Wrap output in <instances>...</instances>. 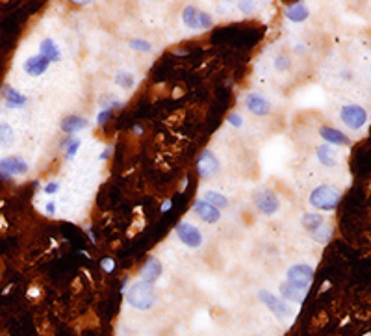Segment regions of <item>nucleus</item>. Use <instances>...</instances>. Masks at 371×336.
Wrapping results in <instances>:
<instances>
[{
    "mask_svg": "<svg viewBox=\"0 0 371 336\" xmlns=\"http://www.w3.org/2000/svg\"><path fill=\"white\" fill-rule=\"evenodd\" d=\"M127 301L130 306L138 308V310H148L150 306L156 303V294H154V284L138 281L130 286L127 294Z\"/></svg>",
    "mask_w": 371,
    "mask_h": 336,
    "instance_id": "1",
    "label": "nucleus"
},
{
    "mask_svg": "<svg viewBox=\"0 0 371 336\" xmlns=\"http://www.w3.org/2000/svg\"><path fill=\"white\" fill-rule=\"evenodd\" d=\"M310 204L318 210L330 212L338 206L339 202V191L336 188H332L329 184H321L310 193Z\"/></svg>",
    "mask_w": 371,
    "mask_h": 336,
    "instance_id": "2",
    "label": "nucleus"
},
{
    "mask_svg": "<svg viewBox=\"0 0 371 336\" xmlns=\"http://www.w3.org/2000/svg\"><path fill=\"white\" fill-rule=\"evenodd\" d=\"M182 22L190 30H208V28H212L213 24L210 13L201 11L195 6H186L184 8V11H182Z\"/></svg>",
    "mask_w": 371,
    "mask_h": 336,
    "instance_id": "3",
    "label": "nucleus"
},
{
    "mask_svg": "<svg viewBox=\"0 0 371 336\" xmlns=\"http://www.w3.org/2000/svg\"><path fill=\"white\" fill-rule=\"evenodd\" d=\"M339 119L351 130H360L368 121V112L358 104H345L339 110Z\"/></svg>",
    "mask_w": 371,
    "mask_h": 336,
    "instance_id": "4",
    "label": "nucleus"
},
{
    "mask_svg": "<svg viewBox=\"0 0 371 336\" xmlns=\"http://www.w3.org/2000/svg\"><path fill=\"white\" fill-rule=\"evenodd\" d=\"M175 234H177V238L180 240L186 247H190V249H199L204 242V238H202V232L195 227V225H191L188 221H182L177 225V229H175Z\"/></svg>",
    "mask_w": 371,
    "mask_h": 336,
    "instance_id": "5",
    "label": "nucleus"
},
{
    "mask_svg": "<svg viewBox=\"0 0 371 336\" xmlns=\"http://www.w3.org/2000/svg\"><path fill=\"white\" fill-rule=\"evenodd\" d=\"M28 171H30V166L22 156L10 154V156L0 158V175L6 179L8 177H22Z\"/></svg>",
    "mask_w": 371,
    "mask_h": 336,
    "instance_id": "6",
    "label": "nucleus"
},
{
    "mask_svg": "<svg viewBox=\"0 0 371 336\" xmlns=\"http://www.w3.org/2000/svg\"><path fill=\"white\" fill-rule=\"evenodd\" d=\"M255 206L264 216H275L280 208V201L275 191L271 189H260L255 193Z\"/></svg>",
    "mask_w": 371,
    "mask_h": 336,
    "instance_id": "7",
    "label": "nucleus"
},
{
    "mask_svg": "<svg viewBox=\"0 0 371 336\" xmlns=\"http://www.w3.org/2000/svg\"><path fill=\"white\" fill-rule=\"evenodd\" d=\"M258 299H260L278 319H286V318H290V314H291V308H290V305H288L286 301H284L282 297H276L275 294H271L269 290H262V292L258 294Z\"/></svg>",
    "mask_w": 371,
    "mask_h": 336,
    "instance_id": "8",
    "label": "nucleus"
},
{
    "mask_svg": "<svg viewBox=\"0 0 371 336\" xmlns=\"http://www.w3.org/2000/svg\"><path fill=\"white\" fill-rule=\"evenodd\" d=\"M308 284H301V283H291V281H286V283L280 286V294H282V299L284 301H291L295 305H301L305 301V297L308 294Z\"/></svg>",
    "mask_w": 371,
    "mask_h": 336,
    "instance_id": "9",
    "label": "nucleus"
},
{
    "mask_svg": "<svg viewBox=\"0 0 371 336\" xmlns=\"http://www.w3.org/2000/svg\"><path fill=\"white\" fill-rule=\"evenodd\" d=\"M219 160L213 154L210 149H204L201 152V156L197 160V169H199V175L202 179H208V177H213L217 171H219Z\"/></svg>",
    "mask_w": 371,
    "mask_h": 336,
    "instance_id": "10",
    "label": "nucleus"
},
{
    "mask_svg": "<svg viewBox=\"0 0 371 336\" xmlns=\"http://www.w3.org/2000/svg\"><path fill=\"white\" fill-rule=\"evenodd\" d=\"M48 67H50V62L41 54H33L22 62V71L28 76H41L48 71Z\"/></svg>",
    "mask_w": 371,
    "mask_h": 336,
    "instance_id": "11",
    "label": "nucleus"
},
{
    "mask_svg": "<svg viewBox=\"0 0 371 336\" xmlns=\"http://www.w3.org/2000/svg\"><path fill=\"white\" fill-rule=\"evenodd\" d=\"M245 106H247V110H249L251 114H255V116H258V117H264L271 112L269 101H267L265 97H262L260 93L247 95V97H245Z\"/></svg>",
    "mask_w": 371,
    "mask_h": 336,
    "instance_id": "12",
    "label": "nucleus"
},
{
    "mask_svg": "<svg viewBox=\"0 0 371 336\" xmlns=\"http://www.w3.org/2000/svg\"><path fill=\"white\" fill-rule=\"evenodd\" d=\"M193 212H195L204 223H210V225H213V223H217V221L221 219V210H217L215 206L208 204L206 201H202V199H197L193 202Z\"/></svg>",
    "mask_w": 371,
    "mask_h": 336,
    "instance_id": "13",
    "label": "nucleus"
},
{
    "mask_svg": "<svg viewBox=\"0 0 371 336\" xmlns=\"http://www.w3.org/2000/svg\"><path fill=\"white\" fill-rule=\"evenodd\" d=\"M286 279L291 281V283H301V284H308V286H310L312 279H314V269H312L308 264H295V266H291V268L288 269Z\"/></svg>",
    "mask_w": 371,
    "mask_h": 336,
    "instance_id": "14",
    "label": "nucleus"
},
{
    "mask_svg": "<svg viewBox=\"0 0 371 336\" xmlns=\"http://www.w3.org/2000/svg\"><path fill=\"white\" fill-rule=\"evenodd\" d=\"M2 99H4V106L10 108V110H21V108H24L26 102H28L26 95H22L19 89H15V87H11V85L4 87Z\"/></svg>",
    "mask_w": 371,
    "mask_h": 336,
    "instance_id": "15",
    "label": "nucleus"
},
{
    "mask_svg": "<svg viewBox=\"0 0 371 336\" xmlns=\"http://www.w3.org/2000/svg\"><path fill=\"white\" fill-rule=\"evenodd\" d=\"M160 277H161V264L156 258L150 256L145 262V266L141 268V271H139V281L154 284V281H158Z\"/></svg>",
    "mask_w": 371,
    "mask_h": 336,
    "instance_id": "16",
    "label": "nucleus"
},
{
    "mask_svg": "<svg viewBox=\"0 0 371 336\" xmlns=\"http://www.w3.org/2000/svg\"><path fill=\"white\" fill-rule=\"evenodd\" d=\"M37 54L45 56L50 63L62 60V50H60V47L56 45V41L50 39V37H45V39L39 43V52Z\"/></svg>",
    "mask_w": 371,
    "mask_h": 336,
    "instance_id": "17",
    "label": "nucleus"
},
{
    "mask_svg": "<svg viewBox=\"0 0 371 336\" xmlns=\"http://www.w3.org/2000/svg\"><path fill=\"white\" fill-rule=\"evenodd\" d=\"M319 136L323 137L327 143H332V145H349L351 143V139L345 134H341L339 130L330 128V126H321Z\"/></svg>",
    "mask_w": 371,
    "mask_h": 336,
    "instance_id": "18",
    "label": "nucleus"
},
{
    "mask_svg": "<svg viewBox=\"0 0 371 336\" xmlns=\"http://www.w3.org/2000/svg\"><path fill=\"white\" fill-rule=\"evenodd\" d=\"M310 11H308V6L303 4V2H297V4H291L286 8V19L291 22H303L308 19Z\"/></svg>",
    "mask_w": 371,
    "mask_h": 336,
    "instance_id": "19",
    "label": "nucleus"
},
{
    "mask_svg": "<svg viewBox=\"0 0 371 336\" xmlns=\"http://www.w3.org/2000/svg\"><path fill=\"white\" fill-rule=\"evenodd\" d=\"M87 125H89V123H87V119H84V117L69 116L62 121V130H64L65 134H76V132L87 128Z\"/></svg>",
    "mask_w": 371,
    "mask_h": 336,
    "instance_id": "20",
    "label": "nucleus"
},
{
    "mask_svg": "<svg viewBox=\"0 0 371 336\" xmlns=\"http://www.w3.org/2000/svg\"><path fill=\"white\" fill-rule=\"evenodd\" d=\"M303 227L314 236L316 232L321 231V229L325 227V219H323L319 214H305V216H303Z\"/></svg>",
    "mask_w": 371,
    "mask_h": 336,
    "instance_id": "21",
    "label": "nucleus"
},
{
    "mask_svg": "<svg viewBox=\"0 0 371 336\" xmlns=\"http://www.w3.org/2000/svg\"><path fill=\"white\" fill-rule=\"evenodd\" d=\"M15 143V130L8 121H0V149H10Z\"/></svg>",
    "mask_w": 371,
    "mask_h": 336,
    "instance_id": "22",
    "label": "nucleus"
},
{
    "mask_svg": "<svg viewBox=\"0 0 371 336\" xmlns=\"http://www.w3.org/2000/svg\"><path fill=\"white\" fill-rule=\"evenodd\" d=\"M316 154H318L319 162H321L323 166H327V168H334L336 162H338V156H336L334 149H330L329 145H319Z\"/></svg>",
    "mask_w": 371,
    "mask_h": 336,
    "instance_id": "23",
    "label": "nucleus"
},
{
    "mask_svg": "<svg viewBox=\"0 0 371 336\" xmlns=\"http://www.w3.org/2000/svg\"><path fill=\"white\" fill-rule=\"evenodd\" d=\"M202 201H206L208 204L215 206L217 210H221V208H226V206H228V199H226L223 193H219V191H213V189L204 191V197H202Z\"/></svg>",
    "mask_w": 371,
    "mask_h": 336,
    "instance_id": "24",
    "label": "nucleus"
},
{
    "mask_svg": "<svg viewBox=\"0 0 371 336\" xmlns=\"http://www.w3.org/2000/svg\"><path fill=\"white\" fill-rule=\"evenodd\" d=\"M115 84L121 85L123 89H130V87H134V84H136L134 74L128 73V71H119V73L115 74Z\"/></svg>",
    "mask_w": 371,
    "mask_h": 336,
    "instance_id": "25",
    "label": "nucleus"
},
{
    "mask_svg": "<svg viewBox=\"0 0 371 336\" xmlns=\"http://www.w3.org/2000/svg\"><path fill=\"white\" fill-rule=\"evenodd\" d=\"M82 145V141H80V137H69L67 139V149H65V158L67 160H73L76 156V152H78V149Z\"/></svg>",
    "mask_w": 371,
    "mask_h": 336,
    "instance_id": "26",
    "label": "nucleus"
},
{
    "mask_svg": "<svg viewBox=\"0 0 371 336\" xmlns=\"http://www.w3.org/2000/svg\"><path fill=\"white\" fill-rule=\"evenodd\" d=\"M128 45L132 50H138V52H152V45L145 39H132Z\"/></svg>",
    "mask_w": 371,
    "mask_h": 336,
    "instance_id": "27",
    "label": "nucleus"
},
{
    "mask_svg": "<svg viewBox=\"0 0 371 336\" xmlns=\"http://www.w3.org/2000/svg\"><path fill=\"white\" fill-rule=\"evenodd\" d=\"M117 106H121V104H119V102H113V104L102 108V110L97 114V125H104V123L108 121V117H110V114H112V110L117 108Z\"/></svg>",
    "mask_w": 371,
    "mask_h": 336,
    "instance_id": "28",
    "label": "nucleus"
},
{
    "mask_svg": "<svg viewBox=\"0 0 371 336\" xmlns=\"http://www.w3.org/2000/svg\"><path fill=\"white\" fill-rule=\"evenodd\" d=\"M330 234H332V231H330L329 227L325 225L321 231H318L316 234H314V240H316V242H319V243H327V242H329V238H330Z\"/></svg>",
    "mask_w": 371,
    "mask_h": 336,
    "instance_id": "29",
    "label": "nucleus"
},
{
    "mask_svg": "<svg viewBox=\"0 0 371 336\" xmlns=\"http://www.w3.org/2000/svg\"><path fill=\"white\" fill-rule=\"evenodd\" d=\"M238 10L242 11L243 15H249V13H253V11L256 10V4L255 2H249V0H247V2L243 0V2H240V4H238Z\"/></svg>",
    "mask_w": 371,
    "mask_h": 336,
    "instance_id": "30",
    "label": "nucleus"
},
{
    "mask_svg": "<svg viewBox=\"0 0 371 336\" xmlns=\"http://www.w3.org/2000/svg\"><path fill=\"white\" fill-rule=\"evenodd\" d=\"M228 123L232 126H236V128H242V126H243V117L240 116V114H230V116H228Z\"/></svg>",
    "mask_w": 371,
    "mask_h": 336,
    "instance_id": "31",
    "label": "nucleus"
},
{
    "mask_svg": "<svg viewBox=\"0 0 371 336\" xmlns=\"http://www.w3.org/2000/svg\"><path fill=\"white\" fill-rule=\"evenodd\" d=\"M100 266H102V269H104L106 273H112V271L115 269V262H113V258H102Z\"/></svg>",
    "mask_w": 371,
    "mask_h": 336,
    "instance_id": "32",
    "label": "nucleus"
},
{
    "mask_svg": "<svg viewBox=\"0 0 371 336\" xmlns=\"http://www.w3.org/2000/svg\"><path fill=\"white\" fill-rule=\"evenodd\" d=\"M58 189H60V182H48L43 191H45L47 195H54V193H58Z\"/></svg>",
    "mask_w": 371,
    "mask_h": 336,
    "instance_id": "33",
    "label": "nucleus"
},
{
    "mask_svg": "<svg viewBox=\"0 0 371 336\" xmlns=\"http://www.w3.org/2000/svg\"><path fill=\"white\" fill-rule=\"evenodd\" d=\"M288 65H290V60H288V58H284V56H280V58H276L275 67H276V69H278V71H284V69H288Z\"/></svg>",
    "mask_w": 371,
    "mask_h": 336,
    "instance_id": "34",
    "label": "nucleus"
},
{
    "mask_svg": "<svg viewBox=\"0 0 371 336\" xmlns=\"http://www.w3.org/2000/svg\"><path fill=\"white\" fill-rule=\"evenodd\" d=\"M45 212H47V214H56V202H52V201H50V202H47Z\"/></svg>",
    "mask_w": 371,
    "mask_h": 336,
    "instance_id": "35",
    "label": "nucleus"
},
{
    "mask_svg": "<svg viewBox=\"0 0 371 336\" xmlns=\"http://www.w3.org/2000/svg\"><path fill=\"white\" fill-rule=\"evenodd\" d=\"M169 208H171V199H167L165 202H163V204H161V212L165 214V212L169 210Z\"/></svg>",
    "mask_w": 371,
    "mask_h": 336,
    "instance_id": "36",
    "label": "nucleus"
},
{
    "mask_svg": "<svg viewBox=\"0 0 371 336\" xmlns=\"http://www.w3.org/2000/svg\"><path fill=\"white\" fill-rule=\"evenodd\" d=\"M132 132H134L136 136H139V134H143V128H141V126H139V125H136V126H134V128H132Z\"/></svg>",
    "mask_w": 371,
    "mask_h": 336,
    "instance_id": "37",
    "label": "nucleus"
},
{
    "mask_svg": "<svg viewBox=\"0 0 371 336\" xmlns=\"http://www.w3.org/2000/svg\"><path fill=\"white\" fill-rule=\"evenodd\" d=\"M110 152H112V147H106V151L100 154V160H106V158L110 156Z\"/></svg>",
    "mask_w": 371,
    "mask_h": 336,
    "instance_id": "38",
    "label": "nucleus"
},
{
    "mask_svg": "<svg viewBox=\"0 0 371 336\" xmlns=\"http://www.w3.org/2000/svg\"><path fill=\"white\" fill-rule=\"evenodd\" d=\"M28 295H30V297H33V295H39V290H37V288H30Z\"/></svg>",
    "mask_w": 371,
    "mask_h": 336,
    "instance_id": "39",
    "label": "nucleus"
},
{
    "mask_svg": "<svg viewBox=\"0 0 371 336\" xmlns=\"http://www.w3.org/2000/svg\"><path fill=\"white\" fill-rule=\"evenodd\" d=\"M364 336H371V333H368V335H364Z\"/></svg>",
    "mask_w": 371,
    "mask_h": 336,
    "instance_id": "40",
    "label": "nucleus"
}]
</instances>
